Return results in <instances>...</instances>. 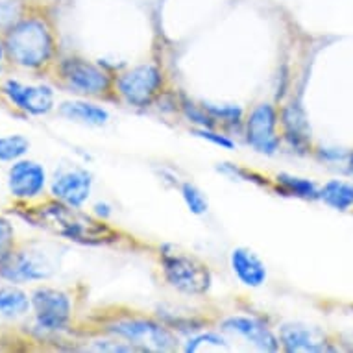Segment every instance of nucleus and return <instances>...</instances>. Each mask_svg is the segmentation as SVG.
I'll use <instances>...</instances> for the list:
<instances>
[{
	"mask_svg": "<svg viewBox=\"0 0 353 353\" xmlns=\"http://www.w3.org/2000/svg\"><path fill=\"white\" fill-rule=\"evenodd\" d=\"M23 216L34 226L43 228L58 237L69 239L80 244H110L119 241V233L89 214L81 213L80 208H70L63 202H47L39 208L26 209Z\"/></svg>",
	"mask_w": 353,
	"mask_h": 353,
	"instance_id": "1",
	"label": "nucleus"
},
{
	"mask_svg": "<svg viewBox=\"0 0 353 353\" xmlns=\"http://www.w3.org/2000/svg\"><path fill=\"white\" fill-rule=\"evenodd\" d=\"M4 50L13 63L24 69H39L54 50V39L47 23L41 19H19L6 30Z\"/></svg>",
	"mask_w": 353,
	"mask_h": 353,
	"instance_id": "2",
	"label": "nucleus"
},
{
	"mask_svg": "<svg viewBox=\"0 0 353 353\" xmlns=\"http://www.w3.org/2000/svg\"><path fill=\"white\" fill-rule=\"evenodd\" d=\"M161 267L167 283L180 292L200 296L211 289L209 267L194 255L178 252L172 246H165L161 250Z\"/></svg>",
	"mask_w": 353,
	"mask_h": 353,
	"instance_id": "3",
	"label": "nucleus"
},
{
	"mask_svg": "<svg viewBox=\"0 0 353 353\" xmlns=\"http://www.w3.org/2000/svg\"><path fill=\"white\" fill-rule=\"evenodd\" d=\"M32 307L35 313V324L43 331H63L69 327L72 316L70 298L63 290L39 287L32 294Z\"/></svg>",
	"mask_w": 353,
	"mask_h": 353,
	"instance_id": "4",
	"label": "nucleus"
},
{
	"mask_svg": "<svg viewBox=\"0 0 353 353\" xmlns=\"http://www.w3.org/2000/svg\"><path fill=\"white\" fill-rule=\"evenodd\" d=\"M111 333L126 339L130 344L141 346V350H157V352H170L176 347V339L165 325L154 320H121L110 327Z\"/></svg>",
	"mask_w": 353,
	"mask_h": 353,
	"instance_id": "5",
	"label": "nucleus"
},
{
	"mask_svg": "<svg viewBox=\"0 0 353 353\" xmlns=\"http://www.w3.org/2000/svg\"><path fill=\"white\" fill-rule=\"evenodd\" d=\"M163 85L161 70L156 65H139L117 80V89L130 105L145 108L154 100Z\"/></svg>",
	"mask_w": 353,
	"mask_h": 353,
	"instance_id": "6",
	"label": "nucleus"
},
{
	"mask_svg": "<svg viewBox=\"0 0 353 353\" xmlns=\"http://www.w3.org/2000/svg\"><path fill=\"white\" fill-rule=\"evenodd\" d=\"M54 268L48 261L37 252L13 250L6 259L0 261V278L12 283H28V281H43L50 278Z\"/></svg>",
	"mask_w": 353,
	"mask_h": 353,
	"instance_id": "7",
	"label": "nucleus"
},
{
	"mask_svg": "<svg viewBox=\"0 0 353 353\" xmlns=\"http://www.w3.org/2000/svg\"><path fill=\"white\" fill-rule=\"evenodd\" d=\"M59 70H61V78L76 93L104 94L105 91H110V76L105 74L102 69H99L97 65L85 61V59H65Z\"/></svg>",
	"mask_w": 353,
	"mask_h": 353,
	"instance_id": "8",
	"label": "nucleus"
},
{
	"mask_svg": "<svg viewBox=\"0 0 353 353\" xmlns=\"http://www.w3.org/2000/svg\"><path fill=\"white\" fill-rule=\"evenodd\" d=\"M278 113L270 104H259L246 121V141L252 148L261 154L272 156L279 148Z\"/></svg>",
	"mask_w": 353,
	"mask_h": 353,
	"instance_id": "9",
	"label": "nucleus"
},
{
	"mask_svg": "<svg viewBox=\"0 0 353 353\" xmlns=\"http://www.w3.org/2000/svg\"><path fill=\"white\" fill-rule=\"evenodd\" d=\"M2 93L17 110L28 115H47L54 108V91L48 85H26L17 80H8L2 85Z\"/></svg>",
	"mask_w": 353,
	"mask_h": 353,
	"instance_id": "10",
	"label": "nucleus"
},
{
	"mask_svg": "<svg viewBox=\"0 0 353 353\" xmlns=\"http://www.w3.org/2000/svg\"><path fill=\"white\" fill-rule=\"evenodd\" d=\"M47 172L43 165L30 159H19L8 172V189L17 200H34L45 191Z\"/></svg>",
	"mask_w": 353,
	"mask_h": 353,
	"instance_id": "11",
	"label": "nucleus"
},
{
	"mask_svg": "<svg viewBox=\"0 0 353 353\" xmlns=\"http://www.w3.org/2000/svg\"><path fill=\"white\" fill-rule=\"evenodd\" d=\"M93 187V176L83 168L59 170L52 181V194L56 200L70 208H81L87 202Z\"/></svg>",
	"mask_w": 353,
	"mask_h": 353,
	"instance_id": "12",
	"label": "nucleus"
},
{
	"mask_svg": "<svg viewBox=\"0 0 353 353\" xmlns=\"http://www.w3.org/2000/svg\"><path fill=\"white\" fill-rule=\"evenodd\" d=\"M222 327L244 336L246 341H250L263 352H276L279 347L278 336L274 335L263 322L250 319V316H230L222 322Z\"/></svg>",
	"mask_w": 353,
	"mask_h": 353,
	"instance_id": "13",
	"label": "nucleus"
},
{
	"mask_svg": "<svg viewBox=\"0 0 353 353\" xmlns=\"http://www.w3.org/2000/svg\"><path fill=\"white\" fill-rule=\"evenodd\" d=\"M279 341L285 352H331L333 347L325 342V339L319 331L309 330L303 325H283L279 331Z\"/></svg>",
	"mask_w": 353,
	"mask_h": 353,
	"instance_id": "14",
	"label": "nucleus"
},
{
	"mask_svg": "<svg viewBox=\"0 0 353 353\" xmlns=\"http://www.w3.org/2000/svg\"><path fill=\"white\" fill-rule=\"evenodd\" d=\"M232 268L239 281L246 287L257 289L267 281V267L259 259V255L254 254L248 248H235L232 252Z\"/></svg>",
	"mask_w": 353,
	"mask_h": 353,
	"instance_id": "15",
	"label": "nucleus"
},
{
	"mask_svg": "<svg viewBox=\"0 0 353 353\" xmlns=\"http://www.w3.org/2000/svg\"><path fill=\"white\" fill-rule=\"evenodd\" d=\"M281 119H283L285 137L290 143V146L296 150L305 152L309 143H311V130H309L303 110L292 102L285 108Z\"/></svg>",
	"mask_w": 353,
	"mask_h": 353,
	"instance_id": "16",
	"label": "nucleus"
},
{
	"mask_svg": "<svg viewBox=\"0 0 353 353\" xmlns=\"http://www.w3.org/2000/svg\"><path fill=\"white\" fill-rule=\"evenodd\" d=\"M59 113L70 121L83 122L89 126H102L110 121V113L91 102H81V100H72V102H63L59 105Z\"/></svg>",
	"mask_w": 353,
	"mask_h": 353,
	"instance_id": "17",
	"label": "nucleus"
},
{
	"mask_svg": "<svg viewBox=\"0 0 353 353\" xmlns=\"http://www.w3.org/2000/svg\"><path fill=\"white\" fill-rule=\"evenodd\" d=\"M32 307V298L24 290L8 285L0 289V322L24 316Z\"/></svg>",
	"mask_w": 353,
	"mask_h": 353,
	"instance_id": "18",
	"label": "nucleus"
},
{
	"mask_svg": "<svg viewBox=\"0 0 353 353\" xmlns=\"http://www.w3.org/2000/svg\"><path fill=\"white\" fill-rule=\"evenodd\" d=\"M320 198L333 209L346 211L353 208V185L346 181L331 180L320 189Z\"/></svg>",
	"mask_w": 353,
	"mask_h": 353,
	"instance_id": "19",
	"label": "nucleus"
},
{
	"mask_svg": "<svg viewBox=\"0 0 353 353\" xmlns=\"http://www.w3.org/2000/svg\"><path fill=\"white\" fill-rule=\"evenodd\" d=\"M278 183L283 187V191L292 196L305 198V200H316L320 198V191L316 189L313 181L303 180V178H296L290 174H279Z\"/></svg>",
	"mask_w": 353,
	"mask_h": 353,
	"instance_id": "20",
	"label": "nucleus"
},
{
	"mask_svg": "<svg viewBox=\"0 0 353 353\" xmlns=\"http://www.w3.org/2000/svg\"><path fill=\"white\" fill-rule=\"evenodd\" d=\"M30 150V141L24 135H6L0 137V161L13 163L26 156Z\"/></svg>",
	"mask_w": 353,
	"mask_h": 353,
	"instance_id": "21",
	"label": "nucleus"
},
{
	"mask_svg": "<svg viewBox=\"0 0 353 353\" xmlns=\"http://www.w3.org/2000/svg\"><path fill=\"white\" fill-rule=\"evenodd\" d=\"M181 196L185 200L187 208L191 209V213L194 214H203L208 213L209 203L208 198L203 194L196 185H192V183H183L181 185Z\"/></svg>",
	"mask_w": 353,
	"mask_h": 353,
	"instance_id": "22",
	"label": "nucleus"
},
{
	"mask_svg": "<svg viewBox=\"0 0 353 353\" xmlns=\"http://www.w3.org/2000/svg\"><path fill=\"white\" fill-rule=\"evenodd\" d=\"M203 108L209 111V115L213 117V121H222L226 124H239L243 119V110L235 108V105H222V108H214L211 104H203Z\"/></svg>",
	"mask_w": 353,
	"mask_h": 353,
	"instance_id": "23",
	"label": "nucleus"
},
{
	"mask_svg": "<svg viewBox=\"0 0 353 353\" xmlns=\"http://www.w3.org/2000/svg\"><path fill=\"white\" fill-rule=\"evenodd\" d=\"M23 8L15 0H0V28H10L17 23Z\"/></svg>",
	"mask_w": 353,
	"mask_h": 353,
	"instance_id": "24",
	"label": "nucleus"
},
{
	"mask_svg": "<svg viewBox=\"0 0 353 353\" xmlns=\"http://www.w3.org/2000/svg\"><path fill=\"white\" fill-rule=\"evenodd\" d=\"M15 244V230L12 222L0 216V261H4L13 252Z\"/></svg>",
	"mask_w": 353,
	"mask_h": 353,
	"instance_id": "25",
	"label": "nucleus"
},
{
	"mask_svg": "<svg viewBox=\"0 0 353 353\" xmlns=\"http://www.w3.org/2000/svg\"><path fill=\"white\" fill-rule=\"evenodd\" d=\"M194 134L202 139L213 143V145L220 146V148H226V150H233L235 148V143L232 139H228L226 135H220L216 132H213L211 128H200V130H194Z\"/></svg>",
	"mask_w": 353,
	"mask_h": 353,
	"instance_id": "26",
	"label": "nucleus"
},
{
	"mask_svg": "<svg viewBox=\"0 0 353 353\" xmlns=\"http://www.w3.org/2000/svg\"><path fill=\"white\" fill-rule=\"evenodd\" d=\"M202 344H213V346H226V339L224 336L216 335V333H205V335L194 336L192 341H189V344L185 346V352H196L198 347Z\"/></svg>",
	"mask_w": 353,
	"mask_h": 353,
	"instance_id": "27",
	"label": "nucleus"
},
{
	"mask_svg": "<svg viewBox=\"0 0 353 353\" xmlns=\"http://www.w3.org/2000/svg\"><path fill=\"white\" fill-rule=\"evenodd\" d=\"M183 111H185L187 119H191L192 122H196L200 128L213 126V122H211L213 121V117L205 115V113H203L205 110H198L196 105H192V104H189V102H185V104H183Z\"/></svg>",
	"mask_w": 353,
	"mask_h": 353,
	"instance_id": "28",
	"label": "nucleus"
},
{
	"mask_svg": "<svg viewBox=\"0 0 353 353\" xmlns=\"http://www.w3.org/2000/svg\"><path fill=\"white\" fill-rule=\"evenodd\" d=\"M4 54H6V50H4V43L0 41V70H2V59H4Z\"/></svg>",
	"mask_w": 353,
	"mask_h": 353,
	"instance_id": "29",
	"label": "nucleus"
},
{
	"mask_svg": "<svg viewBox=\"0 0 353 353\" xmlns=\"http://www.w3.org/2000/svg\"><path fill=\"white\" fill-rule=\"evenodd\" d=\"M350 170L353 172V154H352V157H350Z\"/></svg>",
	"mask_w": 353,
	"mask_h": 353,
	"instance_id": "30",
	"label": "nucleus"
}]
</instances>
